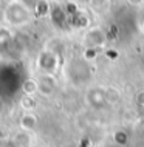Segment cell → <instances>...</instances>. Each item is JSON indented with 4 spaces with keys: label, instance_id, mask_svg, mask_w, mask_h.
Returning <instances> with one entry per match:
<instances>
[{
    "label": "cell",
    "instance_id": "1",
    "mask_svg": "<svg viewBox=\"0 0 144 147\" xmlns=\"http://www.w3.org/2000/svg\"><path fill=\"white\" fill-rule=\"evenodd\" d=\"M25 79L22 78V71L16 65H3L0 68V96L9 98L22 88Z\"/></svg>",
    "mask_w": 144,
    "mask_h": 147
},
{
    "label": "cell",
    "instance_id": "2",
    "mask_svg": "<svg viewBox=\"0 0 144 147\" xmlns=\"http://www.w3.org/2000/svg\"><path fill=\"white\" fill-rule=\"evenodd\" d=\"M5 19L6 22L13 23V25H23L30 20V9L26 5H23L22 2H11L5 9Z\"/></svg>",
    "mask_w": 144,
    "mask_h": 147
},
{
    "label": "cell",
    "instance_id": "3",
    "mask_svg": "<svg viewBox=\"0 0 144 147\" xmlns=\"http://www.w3.org/2000/svg\"><path fill=\"white\" fill-rule=\"evenodd\" d=\"M37 67L42 70L43 74H53L57 68V57L53 51L45 50L39 54L37 57Z\"/></svg>",
    "mask_w": 144,
    "mask_h": 147
},
{
    "label": "cell",
    "instance_id": "4",
    "mask_svg": "<svg viewBox=\"0 0 144 147\" xmlns=\"http://www.w3.org/2000/svg\"><path fill=\"white\" fill-rule=\"evenodd\" d=\"M50 16H51V22L54 23L56 26H59V28H62V26L67 25V22H68V17H67L65 11H64L62 6H50Z\"/></svg>",
    "mask_w": 144,
    "mask_h": 147
},
{
    "label": "cell",
    "instance_id": "5",
    "mask_svg": "<svg viewBox=\"0 0 144 147\" xmlns=\"http://www.w3.org/2000/svg\"><path fill=\"white\" fill-rule=\"evenodd\" d=\"M54 90V79L51 74H42L41 79L37 81V91L42 94H50Z\"/></svg>",
    "mask_w": 144,
    "mask_h": 147
},
{
    "label": "cell",
    "instance_id": "6",
    "mask_svg": "<svg viewBox=\"0 0 144 147\" xmlns=\"http://www.w3.org/2000/svg\"><path fill=\"white\" fill-rule=\"evenodd\" d=\"M85 40L87 43H89L90 47H99V45H102L104 40H105V36H104V33L101 30H90L89 33H87L85 36Z\"/></svg>",
    "mask_w": 144,
    "mask_h": 147
},
{
    "label": "cell",
    "instance_id": "7",
    "mask_svg": "<svg viewBox=\"0 0 144 147\" xmlns=\"http://www.w3.org/2000/svg\"><path fill=\"white\" fill-rule=\"evenodd\" d=\"M36 124H37V119H36L34 115H31V113H26V115H23L22 119H20V127L25 132H30V130H33Z\"/></svg>",
    "mask_w": 144,
    "mask_h": 147
},
{
    "label": "cell",
    "instance_id": "8",
    "mask_svg": "<svg viewBox=\"0 0 144 147\" xmlns=\"http://www.w3.org/2000/svg\"><path fill=\"white\" fill-rule=\"evenodd\" d=\"M22 90L26 93V96H33L37 91V81H34V79H25L22 84Z\"/></svg>",
    "mask_w": 144,
    "mask_h": 147
},
{
    "label": "cell",
    "instance_id": "9",
    "mask_svg": "<svg viewBox=\"0 0 144 147\" xmlns=\"http://www.w3.org/2000/svg\"><path fill=\"white\" fill-rule=\"evenodd\" d=\"M13 37H11V33L5 28H0V51L5 50L8 45L11 43Z\"/></svg>",
    "mask_w": 144,
    "mask_h": 147
},
{
    "label": "cell",
    "instance_id": "10",
    "mask_svg": "<svg viewBox=\"0 0 144 147\" xmlns=\"http://www.w3.org/2000/svg\"><path fill=\"white\" fill-rule=\"evenodd\" d=\"M143 107H144V96H143Z\"/></svg>",
    "mask_w": 144,
    "mask_h": 147
},
{
    "label": "cell",
    "instance_id": "11",
    "mask_svg": "<svg viewBox=\"0 0 144 147\" xmlns=\"http://www.w3.org/2000/svg\"><path fill=\"white\" fill-rule=\"evenodd\" d=\"M143 26H144V20H143Z\"/></svg>",
    "mask_w": 144,
    "mask_h": 147
}]
</instances>
